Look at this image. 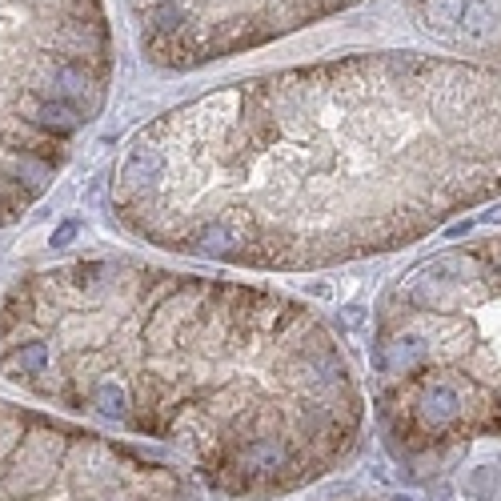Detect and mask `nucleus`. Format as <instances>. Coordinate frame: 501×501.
<instances>
[{
	"instance_id": "f03ea898",
	"label": "nucleus",
	"mask_w": 501,
	"mask_h": 501,
	"mask_svg": "<svg viewBox=\"0 0 501 501\" xmlns=\"http://www.w3.org/2000/svg\"><path fill=\"white\" fill-rule=\"evenodd\" d=\"M0 373L185 453L225 498H273L353 453L365 401L333 329L277 289L88 257L0 301Z\"/></svg>"
},
{
	"instance_id": "0eeeda50",
	"label": "nucleus",
	"mask_w": 501,
	"mask_h": 501,
	"mask_svg": "<svg viewBox=\"0 0 501 501\" xmlns=\"http://www.w3.org/2000/svg\"><path fill=\"white\" fill-rule=\"evenodd\" d=\"M72 237H77V221H68V225H61V229H56V233H52V245L61 249V245H68Z\"/></svg>"
},
{
	"instance_id": "7ed1b4c3",
	"label": "nucleus",
	"mask_w": 501,
	"mask_h": 501,
	"mask_svg": "<svg viewBox=\"0 0 501 501\" xmlns=\"http://www.w3.org/2000/svg\"><path fill=\"white\" fill-rule=\"evenodd\" d=\"M373 409L413 477L477 437H501V237L441 249L385 289Z\"/></svg>"
},
{
	"instance_id": "39448f33",
	"label": "nucleus",
	"mask_w": 501,
	"mask_h": 501,
	"mask_svg": "<svg viewBox=\"0 0 501 501\" xmlns=\"http://www.w3.org/2000/svg\"><path fill=\"white\" fill-rule=\"evenodd\" d=\"M148 65L193 72L233 52L261 49L357 0H125Z\"/></svg>"
},
{
	"instance_id": "423d86ee",
	"label": "nucleus",
	"mask_w": 501,
	"mask_h": 501,
	"mask_svg": "<svg viewBox=\"0 0 501 501\" xmlns=\"http://www.w3.org/2000/svg\"><path fill=\"white\" fill-rule=\"evenodd\" d=\"M425 33L485 65L501 61V0H405Z\"/></svg>"
},
{
	"instance_id": "f257e3e1",
	"label": "nucleus",
	"mask_w": 501,
	"mask_h": 501,
	"mask_svg": "<svg viewBox=\"0 0 501 501\" xmlns=\"http://www.w3.org/2000/svg\"><path fill=\"white\" fill-rule=\"evenodd\" d=\"M501 196V65L357 52L221 84L137 129L113 173L132 237L241 269L393 253Z\"/></svg>"
},
{
	"instance_id": "20e7f679",
	"label": "nucleus",
	"mask_w": 501,
	"mask_h": 501,
	"mask_svg": "<svg viewBox=\"0 0 501 501\" xmlns=\"http://www.w3.org/2000/svg\"><path fill=\"white\" fill-rule=\"evenodd\" d=\"M0 501H189V481L97 429L0 401Z\"/></svg>"
}]
</instances>
